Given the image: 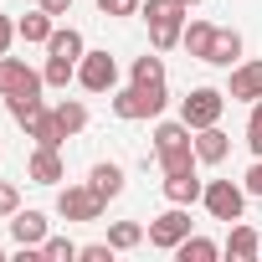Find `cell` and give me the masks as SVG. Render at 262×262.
I'll use <instances>...</instances> for the list:
<instances>
[{
	"label": "cell",
	"instance_id": "obj_1",
	"mask_svg": "<svg viewBox=\"0 0 262 262\" xmlns=\"http://www.w3.org/2000/svg\"><path fill=\"white\" fill-rule=\"evenodd\" d=\"M155 160H160L165 175H175V170H195V165H201V160H195V128H190L185 118L155 128Z\"/></svg>",
	"mask_w": 262,
	"mask_h": 262
},
{
	"label": "cell",
	"instance_id": "obj_2",
	"mask_svg": "<svg viewBox=\"0 0 262 262\" xmlns=\"http://www.w3.org/2000/svg\"><path fill=\"white\" fill-rule=\"evenodd\" d=\"M144 21H149V41H155V52H170V47H180L190 16H185L180 0H144Z\"/></svg>",
	"mask_w": 262,
	"mask_h": 262
},
{
	"label": "cell",
	"instance_id": "obj_3",
	"mask_svg": "<svg viewBox=\"0 0 262 262\" xmlns=\"http://www.w3.org/2000/svg\"><path fill=\"white\" fill-rule=\"evenodd\" d=\"M165 103H170L165 82H134V88H123V93L113 98V113L134 123V118H160V113H165Z\"/></svg>",
	"mask_w": 262,
	"mask_h": 262
},
{
	"label": "cell",
	"instance_id": "obj_4",
	"mask_svg": "<svg viewBox=\"0 0 262 262\" xmlns=\"http://www.w3.org/2000/svg\"><path fill=\"white\" fill-rule=\"evenodd\" d=\"M201 201H206V211H211L216 221L231 226V221H242V211H247V185H236V180H211Z\"/></svg>",
	"mask_w": 262,
	"mask_h": 262
},
{
	"label": "cell",
	"instance_id": "obj_5",
	"mask_svg": "<svg viewBox=\"0 0 262 262\" xmlns=\"http://www.w3.org/2000/svg\"><path fill=\"white\" fill-rule=\"evenodd\" d=\"M221 113H226V93H216V88H195L190 98H180V118L190 128H211V123H221Z\"/></svg>",
	"mask_w": 262,
	"mask_h": 262
},
{
	"label": "cell",
	"instance_id": "obj_6",
	"mask_svg": "<svg viewBox=\"0 0 262 262\" xmlns=\"http://www.w3.org/2000/svg\"><path fill=\"white\" fill-rule=\"evenodd\" d=\"M103 206H108V201H103L93 185H67V190L57 195V216H67V221H98Z\"/></svg>",
	"mask_w": 262,
	"mask_h": 262
},
{
	"label": "cell",
	"instance_id": "obj_7",
	"mask_svg": "<svg viewBox=\"0 0 262 262\" xmlns=\"http://www.w3.org/2000/svg\"><path fill=\"white\" fill-rule=\"evenodd\" d=\"M185 236H190V211L185 206H170L165 216L149 221V247H160V252H175Z\"/></svg>",
	"mask_w": 262,
	"mask_h": 262
},
{
	"label": "cell",
	"instance_id": "obj_8",
	"mask_svg": "<svg viewBox=\"0 0 262 262\" xmlns=\"http://www.w3.org/2000/svg\"><path fill=\"white\" fill-rule=\"evenodd\" d=\"M77 82H82L88 93H108V88L118 82V62H113L108 52H82V62H77Z\"/></svg>",
	"mask_w": 262,
	"mask_h": 262
},
{
	"label": "cell",
	"instance_id": "obj_9",
	"mask_svg": "<svg viewBox=\"0 0 262 262\" xmlns=\"http://www.w3.org/2000/svg\"><path fill=\"white\" fill-rule=\"evenodd\" d=\"M47 77L31 72L21 57H0V98H11V93H41Z\"/></svg>",
	"mask_w": 262,
	"mask_h": 262
},
{
	"label": "cell",
	"instance_id": "obj_10",
	"mask_svg": "<svg viewBox=\"0 0 262 262\" xmlns=\"http://www.w3.org/2000/svg\"><path fill=\"white\" fill-rule=\"evenodd\" d=\"M226 98H236V103H257V98H262V62H236V67H231V88H226Z\"/></svg>",
	"mask_w": 262,
	"mask_h": 262
},
{
	"label": "cell",
	"instance_id": "obj_11",
	"mask_svg": "<svg viewBox=\"0 0 262 262\" xmlns=\"http://www.w3.org/2000/svg\"><path fill=\"white\" fill-rule=\"evenodd\" d=\"M26 175L36 180V185H57L67 170H62V155L52 149V144H36V155H31V165H26Z\"/></svg>",
	"mask_w": 262,
	"mask_h": 262
},
{
	"label": "cell",
	"instance_id": "obj_12",
	"mask_svg": "<svg viewBox=\"0 0 262 262\" xmlns=\"http://www.w3.org/2000/svg\"><path fill=\"white\" fill-rule=\"evenodd\" d=\"M201 195H206V185L195 180V170L165 175V201H170V206H190V201H201Z\"/></svg>",
	"mask_w": 262,
	"mask_h": 262
},
{
	"label": "cell",
	"instance_id": "obj_13",
	"mask_svg": "<svg viewBox=\"0 0 262 262\" xmlns=\"http://www.w3.org/2000/svg\"><path fill=\"white\" fill-rule=\"evenodd\" d=\"M226 155H231V139L221 134L216 123H211V128H195V160H201V165H221Z\"/></svg>",
	"mask_w": 262,
	"mask_h": 262
},
{
	"label": "cell",
	"instance_id": "obj_14",
	"mask_svg": "<svg viewBox=\"0 0 262 262\" xmlns=\"http://www.w3.org/2000/svg\"><path fill=\"white\" fill-rule=\"evenodd\" d=\"M11 236H16L21 247H41V242H47V216H41V211H16V216H11Z\"/></svg>",
	"mask_w": 262,
	"mask_h": 262
},
{
	"label": "cell",
	"instance_id": "obj_15",
	"mask_svg": "<svg viewBox=\"0 0 262 262\" xmlns=\"http://www.w3.org/2000/svg\"><path fill=\"white\" fill-rule=\"evenodd\" d=\"M257 252H262V236H257L247 221H231V236H226V257H231V262H252Z\"/></svg>",
	"mask_w": 262,
	"mask_h": 262
},
{
	"label": "cell",
	"instance_id": "obj_16",
	"mask_svg": "<svg viewBox=\"0 0 262 262\" xmlns=\"http://www.w3.org/2000/svg\"><path fill=\"white\" fill-rule=\"evenodd\" d=\"M88 185H93L103 201H113V195L123 190V165H113V160H98V165H93V175H88Z\"/></svg>",
	"mask_w": 262,
	"mask_h": 262
},
{
	"label": "cell",
	"instance_id": "obj_17",
	"mask_svg": "<svg viewBox=\"0 0 262 262\" xmlns=\"http://www.w3.org/2000/svg\"><path fill=\"white\" fill-rule=\"evenodd\" d=\"M236 57H242V31H221V26H216V36H211V57H206V62H211V67H231Z\"/></svg>",
	"mask_w": 262,
	"mask_h": 262
},
{
	"label": "cell",
	"instance_id": "obj_18",
	"mask_svg": "<svg viewBox=\"0 0 262 262\" xmlns=\"http://www.w3.org/2000/svg\"><path fill=\"white\" fill-rule=\"evenodd\" d=\"M26 134L36 139V144H52V149H62V139H67V128L57 123V113L47 108V113H36L31 123H26Z\"/></svg>",
	"mask_w": 262,
	"mask_h": 262
},
{
	"label": "cell",
	"instance_id": "obj_19",
	"mask_svg": "<svg viewBox=\"0 0 262 262\" xmlns=\"http://www.w3.org/2000/svg\"><path fill=\"white\" fill-rule=\"evenodd\" d=\"M52 31H57V26H52V16H47L41 6H36L31 16H21V21H16V36H21V41H41V47H47V41H52Z\"/></svg>",
	"mask_w": 262,
	"mask_h": 262
},
{
	"label": "cell",
	"instance_id": "obj_20",
	"mask_svg": "<svg viewBox=\"0 0 262 262\" xmlns=\"http://www.w3.org/2000/svg\"><path fill=\"white\" fill-rule=\"evenodd\" d=\"M211 36H216V26H206V21H185V36H180V47H185L195 62H206V57H211Z\"/></svg>",
	"mask_w": 262,
	"mask_h": 262
},
{
	"label": "cell",
	"instance_id": "obj_21",
	"mask_svg": "<svg viewBox=\"0 0 262 262\" xmlns=\"http://www.w3.org/2000/svg\"><path fill=\"white\" fill-rule=\"evenodd\" d=\"M6 108H11V118H16L21 128H26V123H31L36 113H47V103H41V93H11V98H6Z\"/></svg>",
	"mask_w": 262,
	"mask_h": 262
},
{
	"label": "cell",
	"instance_id": "obj_22",
	"mask_svg": "<svg viewBox=\"0 0 262 262\" xmlns=\"http://www.w3.org/2000/svg\"><path fill=\"white\" fill-rule=\"evenodd\" d=\"M47 52L52 57H67V62H82V31H52V41H47Z\"/></svg>",
	"mask_w": 262,
	"mask_h": 262
},
{
	"label": "cell",
	"instance_id": "obj_23",
	"mask_svg": "<svg viewBox=\"0 0 262 262\" xmlns=\"http://www.w3.org/2000/svg\"><path fill=\"white\" fill-rule=\"evenodd\" d=\"M108 242H113V252H134V247L144 242V226H139V221H113V226H108Z\"/></svg>",
	"mask_w": 262,
	"mask_h": 262
},
{
	"label": "cell",
	"instance_id": "obj_24",
	"mask_svg": "<svg viewBox=\"0 0 262 262\" xmlns=\"http://www.w3.org/2000/svg\"><path fill=\"white\" fill-rule=\"evenodd\" d=\"M52 113H57V123L67 128V139H72V134H82V128H88V108H82L77 98H67V103H57Z\"/></svg>",
	"mask_w": 262,
	"mask_h": 262
},
{
	"label": "cell",
	"instance_id": "obj_25",
	"mask_svg": "<svg viewBox=\"0 0 262 262\" xmlns=\"http://www.w3.org/2000/svg\"><path fill=\"white\" fill-rule=\"evenodd\" d=\"M216 252H221V247H216V242H206V236H185V242L175 247V257H180V262H211Z\"/></svg>",
	"mask_w": 262,
	"mask_h": 262
},
{
	"label": "cell",
	"instance_id": "obj_26",
	"mask_svg": "<svg viewBox=\"0 0 262 262\" xmlns=\"http://www.w3.org/2000/svg\"><path fill=\"white\" fill-rule=\"evenodd\" d=\"M41 77H47V88H67V82L77 77V62H67V57H47Z\"/></svg>",
	"mask_w": 262,
	"mask_h": 262
},
{
	"label": "cell",
	"instance_id": "obj_27",
	"mask_svg": "<svg viewBox=\"0 0 262 262\" xmlns=\"http://www.w3.org/2000/svg\"><path fill=\"white\" fill-rule=\"evenodd\" d=\"M41 257H52V262H72V257H82V247L67 242V236H47V242H41Z\"/></svg>",
	"mask_w": 262,
	"mask_h": 262
},
{
	"label": "cell",
	"instance_id": "obj_28",
	"mask_svg": "<svg viewBox=\"0 0 262 262\" xmlns=\"http://www.w3.org/2000/svg\"><path fill=\"white\" fill-rule=\"evenodd\" d=\"M134 82H165V62L160 57H134Z\"/></svg>",
	"mask_w": 262,
	"mask_h": 262
},
{
	"label": "cell",
	"instance_id": "obj_29",
	"mask_svg": "<svg viewBox=\"0 0 262 262\" xmlns=\"http://www.w3.org/2000/svg\"><path fill=\"white\" fill-rule=\"evenodd\" d=\"M247 149L262 160V98L252 103V118H247Z\"/></svg>",
	"mask_w": 262,
	"mask_h": 262
},
{
	"label": "cell",
	"instance_id": "obj_30",
	"mask_svg": "<svg viewBox=\"0 0 262 262\" xmlns=\"http://www.w3.org/2000/svg\"><path fill=\"white\" fill-rule=\"evenodd\" d=\"M98 11L103 16H139L144 6H139V0H98Z\"/></svg>",
	"mask_w": 262,
	"mask_h": 262
},
{
	"label": "cell",
	"instance_id": "obj_31",
	"mask_svg": "<svg viewBox=\"0 0 262 262\" xmlns=\"http://www.w3.org/2000/svg\"><path fill=\"white\" fill-rule=\"evenodd\" d=\"M16 211H21V190L11 180H0V216H16Z\"/></svg>",
	"mask_w": 262,
	"mask_h": 262
},
{
	"label": "cell",
	"instance_id": "obj_32",
	"mask_svg": "<svg viewBox=\"0 0 262 262\" xmlns=\"http://www.w3.org/2000/svg\"><path fill=\"white\" fill-rule=\"evenodd\" d=\"M82 262H113V242H88L82 247Z\"/></svg>",
	"mask_w": 262,
	"mask_h": 262
},
{
	"label": "cell",
	"instance_id": "obj_33",
	"mask_svg": "<svg viewBox=\"0 0 262 262\" xmlns=\"http://www.w3.org/2000/svg\"><path fill=\"white\" fill-rule=\"evenodd\" d=\"M11 41H16V21H6V16H0V57L11 52Z\"/></svg>",
	"mask_w": 262,
	"mask_h": 262
},
{
	"label": "cell",
	"instance_id": "obj_34",
	"mask_svg": "<svg viewBox=\"0 0 262 262\" xmlns=\"http://www.w3.org/2000/svg\"><path fill=\"white\" fill-rule=\"evenodd\" d=\"M247 195H262V160L247 170Z\"/></svg>",
	"mask_w": 262,
	"mask_h": 262
},
{
	"label": "cell",
	"instance_id": "obj_35",
	"mask_svg": "<svg viewBox=\"0 0 262 262\" xmlns=\"http://www.w3.org/2000/svg\"><path fill=\"white\" fill-rule=\"evenodd\" d=\"M41 11H47V16H67V11H72V0H41Z\"/></svg>",
	"mask_w": 262,
	"mask_h": 262
},
{
	"label": "cell",
	"instance_id": "obj_36",
	"mask_svg": "<svg viewBox=\"0 0 262 262\" xmlns=\"http://www.w3.org/2000/svg\"><path fill=\"white\" fill-rule=\"evenodd\" d=\"M180 6H185V11H190V6H201V0H180Z\"/></svg>",
	"mask_w": 262,
	"mask_h": 262
},
{
	"label": "cell",
	"instance_id": "obj_37",
	"mask_svg": "<svg viewBox=\"0 0 262 262\" xmlns=\"http://www.w3.org/2000/svg\"><path fill=\"white\" fill-rule=\"evenodd\" d=\"M0 262H6V247H0Z\"/></svg>",
	"mask_w": 262,
	"mask_h": 262
}]
</instances>
